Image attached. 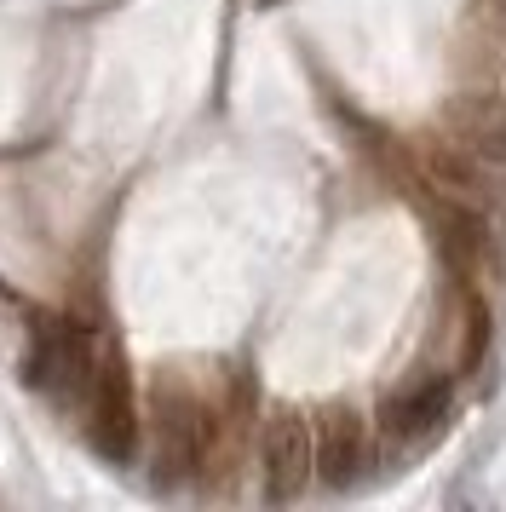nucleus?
Here are the masks:
<instances>
[{"instance_id":"nucleus-5","label":"nucleus","mask_w":506,"mask_h":512,"mask_svg":"<svg viewBox=\"0 0 506 512\" xmlns=\"http://www.w3.org/2000/svg\"><path fill=\"white\" fill-rule=\"evenodd\" d=\"M449 403H455V386H449V380H420V386H409V392H397L386 403L380 432H386L391 443H426V438L443 432Z\"/></svg>"},{"instance_id":"nucleus-3","label":"nucleus","mask_w":506,"mask_h":512,"mask_svg":"<svg viewBox=\"0 0 506 512\" xmlns=\"http://www.w3.org/2000/svg\"><path fill=\"white\" fill-rule=\"evenodd\" d=\"M259 466H265V501H294L299 489L317 478V438H311L305 415L282 409V415L265 420Z\"/></svg>"},{"instance_id":"nucleus-2","label":"nucleus","mask_w":506,"mask_h":512,"mask_svg":"<svg viewBox=\"0 0 506 512\" xmlns=\"http://www.w3.org/2000/svg\"><path fill=\"white\" fill-rule=\"evenodd\" d=\"M75 415L87 420V438L104 461H133V443H138V415H133V392H127V374L115 357H98L87 392H81V409Z\"/></svg>"},{"instance_id":"nucleus-4","label":"nucleus","mask_w":506,"mask_h":512,"mask_svg":"<svg viewBox=\"0 0 506 512\" xmlns=\"http://www.w3.org/2000/svg\"><path fill=\"white\" fill-rule=\"evenodd\" d=\"M368 461H374V449H368L363 415L357 409H328L317 432V478L328 489H357Z\"/></svg>"},{"instance_id":"nucleus-1","label":"nucleus","mask_w":506,"mask_h":512,"mask_svg":"<svg viewBox=\"0 0 506 512\" xmlns=\"http://www.w3.org/2000/svg\"><path fill=\"white\" fill-rule=\"evenodd\" d=\"M98 357H104V351L92 346L87 334H75V328H64V323H46V328L29 334L23 380H29L35 392H46L52 403H64V409H81V392H87Z\"/></svg>"},{"instance_id":"nucleus-7","label":"nucleus","mask_w":506,"mask_h":512,"mask_svg":"<svg viewBox=\"0 0 506 512\" xmlns=\"http://www.w3.org/2000/svg\"><path fill=\"white\" fill-rule=\"evenodd\" d=\"M449 127L472 144L483 162H506V98H449Z\"/></svg>"},{"instance_id":"nucleus-6","label":"nucleus","mask_w":506,"mask_h":512,"mask_svg":"<svg viewBox=\"0 0 506 512\" xmlns=\"http://www.w3.org/2000/svg\"><path fill=\"white\" fill-rule=\"evenodd\" d=\"M426 173H432V185L449 196V202H460V208H489V167H483V156L472 150V144H432L426 156Z\"/></svg>"},{"instance_id":"nucleus-8","label":"nucleus","mask_w":506,"mask_h":512,"mask_svg":"<svg viewBox=\"0 0 506 512\" xmlns=\"http://www.w3.org/2000/svg\"><path fill=\"white\" fill-rule=\"evenodd\" d=\"M489 6H495V12H501V18H506V0H489Z\"/></svg>"}]
</instances>
